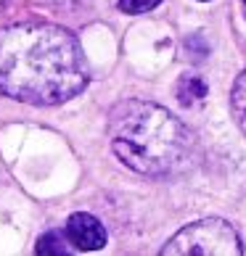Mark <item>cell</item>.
Segmentation results:
<instances>
[{
    "label": "cell",
    "instance_id": "6da1fadb",
    "mask_svg": "<svg viewBox=\"0 0 246 256\" xmlns=\"http://www.w3.org/2000/svg\"><path fill=\"white\" fill-rule=\"evenodd\" d=\"M88 80V61L69 30L40 22L0 30V96L59 106L80 96Z\"/></svg>",
    "mask_w": 246,
    "mask_h": 256
},
{
    "label": "cell",
    "instance_id": "7a4b0ae2",
    "mask_svg": "<svg viewBox=\"0 0 246 256\" xmlns=\"http://www.w3.org/2000/svg\"><path fill=\"white\" fill-rule=\"evenodd\" d=\"M111 150L138 174L177 172L193 150L191 130L167 108L148 100H122L109 116Z\"/></svg>",
    "mask_w": 246,
    "mask_h": 256
},
{
    "label": "cell",
    "instance_id": "3957f363",
    "mask_svg": "<svg viewBox=\"0 0 246 256\" xmlns=\"http://www.w3.org/2000/svg\"><path fill=\"white\" fill-rule=\"evenodd\" d=\"M241 251L238 235L225 220H198L162 248L164 256H238Z\"/></svg>",
    "mask_w": 246,
    "mask_h": 256
},
{
    "label": "cell",
    "instance_id": "277c9868",
    "mask_svg": "<svg viewBox=\"0 0 246 256\" xmlns=\"http://www.w3.org/2000/svg\"><path fill=\"white\" fill-rule=\"evenodd\" d=\"M66 238L77 251H101L106 246V227L93 214L77 212L66 220Z\"/></svg>",
    "mask_w": 246,
    "mask_h": 256
},
{
    "label": "cell",
    "instance_id": "5b68a950",
    "mask_svg": "<svg viewBox=\"0 0 246 256\" xmlns=\"http://www.w3.org/2000/svg\"><path fill=\"white\" fill-rule=\"evenodd\" d=\"M206 90L209 88H206V82L198 77V74H183V77L177 80V88H175L177 100H180L183 106H193V103L204 100Z\"/></svg>",
    "mask_w": 246,
    "mask_h": 256
},
{
    "label": "cell",
    "instance_id": "8992f818",
    "mask_svg": "<svg viewBox=\"0 0 246 256\" xmlns=\"http://www.w3.org/2000/svg\"><path fill=\"white\" fill-rule=\"evenodd\" d=\"M230 108H233V119L238 130L246 135V69L238 74V80L233 84V92H230Z\"/></svg>",
    "mask_w": 246,
    "mask_h": 256
},
{
    "label": "cell",
    "instance_id": "52a82bcc",
    "mask_svg": "<svg viewBox=\"0 0 246 256\" xmlns=\"http://www.w3.org/2000/svg\"><path fill=\"white\" fill-rule=\"evenodd\" d=\"M37 254H53V256H66L69 254V248H66V243H64V235L61 232H45L40 240H37Z\"/></svg>",
    "mask_w": 246,
    "mask_h": 256
},
{
    "label": "cell",
    "instance_id": "ba28073f",
    "mask_svg": "<svg viewBox=\"0 0 246 256\" xmlns=\"http://www.w3.org/2000/svg\"><path fill=\"white\" fill-rule=\"evenodd\" d=\"M162 0H119V8L125 14H146L151 8H156Z\"/></svg>",
    "mask_w": 246,
    "mask_h": 256
},
{
    "label": "cell",
    "instance_id": "9c48e42d",
    "mask_svg": "<svg viewBox=\"0 0 246 256\" xmlns=\"http://www.w3.org/2000/svg\"><path fill=\"white\" fill-rule=\"evenodd\" d=\"M51 3H61V6H66V3H77V0H51Z\"/></svg>",
    "mask_w": 246,
    "mask_h": 256
},
{
    "label": "cell",
    "instance_id": "30bf717a",
    "mask_svg": "<svg viewBox=\"0 0 246 256\" xmlns=\"http://www.w3.org/2000/svg\"><path fill=\"white\" fill-rule=\"evenodd\" d=\"M241 3H243V6H246V0H241Z\"/></svg>",
    "mask_w": 246,
    "mask_h": 256
}]
</instances>
